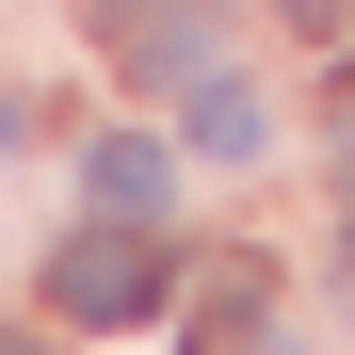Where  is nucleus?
I'll use <instances>...</instances> for the list:
<instances>
[{
	"instance_id": "obj_1",
	"label": "nucleus",
	"mask_w": 355,
	"mask_h": 355,
	"mask_svg": "<svg viewBox=\"0 0 355 355\" xmlns=\"http://www.w3.org/2000/svg\"><path fill=\"white\" fill-rule=\"evenodd\" d=\"M162 275H178V259L146 243V226H113V210H97L81 243L49 259V307H65V323H146V307H162Z\"/></svg>"
},
{
	"instance_id": "obj_2",
	"label": "nucleus",
	"mask_w": 355,
	"mask_h": 355,
	"mask_svg": "<svg viewBox=\"0 0 355 355\" xmlns=\"http://www.w3.org/2000/svg\"><path fill=\"white\" fill-rule=\"evenodd\" d=\"M81 178H97V210H113V226H162V210H178V146H146V130H113Z\"/></svg>"
},
{
	"instance_id": "obj_3",
	"label": "nucleus",
	"mask_w": 355,
	"mask_h": 355,
	"mask_svg": "<svg viewBox=\"0 0 355 355\" xmlns=\"http://www.w3.org/2000/svg\"><path fill=\"white\" fill-rule=\"evenodd\" d=\"M259 146H275L259 81H226V65H210V81H194V162H259Z\"/></svg>"
},
{
	"instance_id": "obj_4",
	"label": "nucleus",
	"mask_w": 355,
	"mask_h": 355,
	"mask_svg": "<svg viewBox=\"0 0 355 355\" xmlns=\"http://www.w3.org/2000/svg\"><path fill=\"white\" fill-rule=\"evenodd\" d=\"M130 65H146L162 97H178V81H210V17H146V33H130Z\"/></svg>"
},
{
	"instance_id": "obj_5",
	"label": "nucleus",
	"mask_w": 355,
	"mask_h": 355,
	"mask_svg": "<svg viewBox=\"0 0 355 355\" xmlns=\"http://www.w3.org/2000/svg\"><path fill=\"white\" fill-rule=\"evenodd\" d=\"M291 17H307V33H339V0H291Z\"/></svg>"
},
{
	"instance_id": "obj_6",
	"label": "nucleus",
	"mask_w": 355,
	"mask_h": 355,
	"mask_svg": "<svg viewBox=\"0 0 355 355\" xmlns=\"http://www.w3.org/2000/svg\"><path fill=\"white\" fill-rule=\"evenodd\" d=\"M0 355H49V339H33V323H0Z\"/></svg>"
},
{
	"instance_id": "obj_7",
	"label": "nucleus",
	"mask_w": 355,
	"mask_h": 355,
	"mask_svg": "<svg viewBox=\"0 0 355 355\" xmlns=\"http://www.w3.org/2000/svg\"><path fill=\"white\" fill-rule=\"evenodd\" d=\"M339 178H355V113H339Z\"/></svg>"
}]
</instances>
